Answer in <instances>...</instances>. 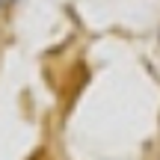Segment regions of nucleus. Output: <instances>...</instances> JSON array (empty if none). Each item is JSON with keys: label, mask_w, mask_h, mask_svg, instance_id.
Masks as SVG:
<instances>
[{"label": "nucleus", "mask_w": 160, "mask_h": 160, "mask_svg": "<svg viewBox=\"0 0 160 160\" xmlns=\"http://www.w3.org/2000/svg\"><path fill=\"white\" fill-rule=\"evenodd\" d=\"M0 3H6V0H0Z\"/></svg>", "instance_id": "1"}]
</instances>
